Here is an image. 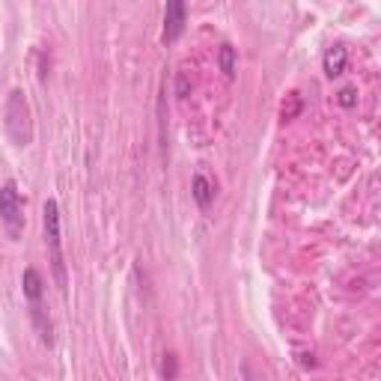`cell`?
<instances>
[{
	"instance_id": "1",
	"label": "cell",
	"mask_w": 381,
	"mask_h": 381,
	"mask_svg": "<svg viewBox=\"0 0 381 381\" xmlns=\"http://www.w3.org/2000/svg\"><path fill=\"white\" fill-rule=\"evenodd\" d=\"M6 137L12 140L15 146L30 143V107L18 89H12V93L6 96Z\"/></svg>"
},
{
	"instance_id": "2",
	"label": "cell",
	"mask_w": 381,
	"mask_h": 381,
	"mask_svg": "<svg viewBox=\"0 0 381 381\" xmlns=\"http://www.w3.org/2000/svg\"><path fill=\"white\" fill-rule=\"evenodd\" d=\"M45 242L48 250H51V265H54V277L57 286L66 289V263H63V250H60V206L57 200H48L45 203Z\"/></svg>"
},
{
	"instance_id": "3",
	"label": "cell",
	"mask_w": 381,
	"mask_h": 381,
	"mask_svg": "<svg viewBox=\"0 0 381 381\" xmlns=\"http://www.w3.org/2000/svg\"><path fill=\"white\" fill-rule=\"evenodd\" d=\"M0 215H3L6 236L12 238V242H18V238H21V227H24V215H21V203H18V190H15L12 179L0 190Z\"/></svg>"
},
{
	"instance_id": "4",
	"label": "cell",
	"mask_w": 381,
	"mask_h": 381,
	"mask_svg": "<svg viewBox=\"0 0 381 381\" xmlns=\"http://www.w3.org/2000/svg\"><path fill=\"white\" fill-rule=\"evenodd\" d=\"M185 15H188V9H185V0H167L164 3V42L167 45H173L179 36H182V30H185Z\"/></svg>"
},
{
	"instance_id": "5",
	"label": "cell",
	"mask_w": 381,
	"mask_h": 381,
	"mask_svg": "<svg viewBox=\"0 0 381 381\" xmlns=\"http://www.w3.org/2000/svg\"><path fill=\"white\" fill-rule=\"evenodd\" d=\"M190 194H194V200H197V206L206 209L212 206V200H215V182L209 176H203V173H197L194 179H190Z\"/></svg>"
},
{
	"instance_id": "6",
	"label": "cell",
	"mask_w": 381,
	"mask_h": 381,
	"mask_svg": "<svg viewBox=\"0 0 381 381\" xmlns=\"http://www.w3.org/2000/svg\"><path fill=\"white\" fill-rule=\"evenodd\" d=\"M346 48L343 45H334V48H328V54H325V75L328 78H337V75H343L346 72Z\"/></svg>"
},
{
	"instance_id": "7",
	"label": "cell",
	"mask_w": 381,
	"mask_h": 381,
	"mask_svg": "<svg viewBox=\"0 0 381 381\" xmlns=\"http://www.w3.org/2000/svg\"><path fill=\"white\" fill-rule=\"evenodd\" d=\"M21 286H24V298L30 301V307H39V298H42V277H39L36 268H27L24 277H21Z\"/></svg>"
},
{
	"instance_id": "8",
	"label": "cell",
	"mask_w": 381,
	"mask_h": 381,
	"mask_svg": "<svg viewBox=\"0 0 381 381\" xmlns=\"http://www.w3.org/2000/svg\"><path fill=\"white\" fill-rule=\"evenodd\" d=\"M220 72H224L227 78H236V48L229 45V42H224L220 45Z\"/></svg>"
},
{
	"instance_id": "9",
	"label": "cell",
	"mask_w": 381,
	"mask_h": 381,
	"mask_svg": "<svg viewBox=\"0 0 381 381\" xmlns=\"http://www.w3.org/2000/svg\"><path fill=\"white\" fill-rule=\"evenodd\" d=\"M298 110H301V96L292 93V96H289V105L283 102V107H280V114H283V119H295Z\"/></svg>"
},
{
	"instance_id": "10",
	"label": "cell",
	"mask_w": 381,
	"mask_h": 381,
	"mask_svg": "<svg viewBox=\"0 0 381 381\" xmlns=\"http://www.w3.org/2000/svg\"><path fill=\"white\" fill-rule=\"evenodd\" d=\"M343 107H355L357 102V93H355V87H346V89H339V98H337Z\"/></svg>"
},
{
	"instance_id": "11",
	"label": "cell",
	"mask_w": 381,
	"mask_h": 381,
	"mask_svg": "<svg viewBox=\"0 0 381 381\" xmlns=\"http://www.w3.org/2000/svg\"><path fill=\"white\" fill-rule=\"evenodd\" d=\"M176 93H179V96H182V98H185V96L190 93V84H188V75H185V72H182V75H179V84H176Z\"/></svg>"
},
{
	"instance_id": "12",
	"label": "cell",
	"mask_w": 381,
	"mask_h": 381,
	"mask_svg": "<svg viewBox=\"0 0 381 381\" xmlns=\"http://www.w3.org/2000/svg\"><path fill=\"white\" fill-rule=\"evenodd\" d=\"M164 375H167V378L176 375V360H173V355H167V360H164Z\"/></svg>"
}]
</instances>
